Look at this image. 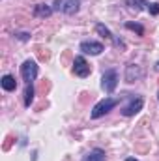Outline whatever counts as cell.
<instances>
[{"label":"cell","mask_w":159,"mask_h":161,"mask_svg":"<svg viewBox=\"0 0 159 161\" xmlns=\"http://www.w3.org/2000/svg\"><path fill=\"white\" fill-rule=\"evenodd\" d=\"M32 101H34V86L26 84V90H25V107H30Z\"/></svg>","instance_id":"4fadbf2b"},{"label":"cell","mask_w":159,"mask_h":161,"mask_svg":"<svg viewBox=\"0 0 159 161\" xmlns=\"http://www.w3.org/2000/svg\"><path fill=\"white\" fill-rule=\"evenodd\" d=\"M125 26H127L129 30H137V32H139V36H142V34H144V28H142L140 25H137V23H127Z\"/></svg>","instance_id":"9a60e30c"},{"label":"cell","mask_w":159,"mask_h":161,"mask_svg":"<svg viewBox=\"0 0 159 161\" xmlns=\"http://www.w3.org/2000/svg\"><path fill=\"white\" fill-rule=\"evenodd\" d=\"M0 84H2V88L6 92H13L17 88V80H15V77H11V75H4L2 80H0Z\"/></svg>","instance_id":"7c38bea8"},{"label":"cell","mask_w":159,"mask_h":161,"mask_svg":"<svg viewBox=\"0 0 159 161\" xmlns=\"http://www.w3.org/2000/svg\"><path fill=\"white\" fill-rule=\"evenodd\" d=\"M127 6H131V9H135V11H140V9H144L146 6H150L148 2H144V0H137V2H127ZM148 9V8H146Z\"/></svg>","instance_id":"5bb4252c"},{"label":"cell","mask_w":159,"mask_h":161,"mask_svg":"<svg viewBox=\"0 0 159 161\" xmlns=\"http://www.w3.org/2000/svg\"><path fill=\"white\" fill-rule=\"evenodd\" d=\"M123 77H125V82H137V80H140L144 77V71H142V68L137 66V64H127Z\"/></svg>","instance_id":"8992f818"},{"label":"cell","mask_w":159,"mask_h":161,"mask_svg":"<svg viewBox=\"0 0 159 161\" xmlns=\"http://www.w3.org/2000/svg\"><path fill=\"white\" fill-rule=\"evenodd\" d=\"M157 97H159V92H157Z\"/></svg>","instance_id":"ac0fdd59"},{"label":"cell","mask_w":159,"mask_h":161,"mask_svg":"<svg viewBox=\"0 0 159 161\" xmlns=\"http://www.w3.org/2000/svg\"><path fill=\"white\" fill-rule=\"evenodd\" d=\"M79 49L84 54H92V56H97V54H101V53L105 51V47H103L99 41H82Z\"/></svg>","instance_id":"ba28073f"},{"label":"cell","mask_w":159,"mask_h":161,"mask_svg":"<svg viewBox=\"0 0 159 161\" xmlns=\"http://www.w3.org/2000/svg\"><path fill=\"white\" fill-rule=\"evenodd\" d=\"M118 86V71L116 69H107L101 77V88L107 94H112Z\"/></svg>","instance_id":"277c9868"},{"label":"cell","mask_w":159,"mask_h":161,"mask_svg":"<svg viewBox=\"0 0 159 161\" xmlns=\"http://www.w3.org/2000/svg\"><path fill=\"white\" fill-rule=\"evenodd\" d=\"M125 161H139V159H135V158H127Z\"/></svg>","instance_id":"e0dca14e"},{"label":"cell","mask_w":159,"mask_h":161,"mask_svg":"<svg viewBox=\"0 0 159 161\" xmlns=\"http://www.w3.org/2000/svg\"><path fill=\"white\" fill-rule=\"evenodd\" d=\"M96 32H97V34H99L101 38H105V40L112 41V43H114L116 47H123V43H122V41H120L118 38H114V36H112V32H111V30H109V28H107L105 25L97 23V25H96Z\"/></svg>","instance_id":"9c48e42d"},{"label":"cell","mask_w":159,"mask_h":161,"mask_svg":"<svg viewBox=\"0 0 159 161\" xmlns=\"http://www.w3.org/2000/svg\"><path fill=\"white\" fill-rule=\"evenodd\" d=\"M21 77L26 80V84H34L38 77V64L34 60H25L21 66Z\"/></svg>","instance_id":"5b68a950"},{"label":"cell","mask_w":159,"mask_h":161,"mask_svg":"<svg viewBox=\"0 0 159 161\" xmlns=\"http://www.w3.org/2000/svg\"><path fill=\"white\" fill-rule=\"evenodd\" d=\"M118 105V99H114V97H105V99H101L99 103H96L94 105V109H92V118L94 120H97V118H101V116H105L107 113H111L114 107Z\"/></svg>","instance_id":"6da1fadb"},{"label":"cell","mask_w":159,"mask_h":161,"mask_svg":"<svg viewBox=\"0 0 159 161\" xmlns=\"http://www.w3.org/2000/svg\"><path fill=\"white\" fill-rule=\"evenodd\" d=\"M80 161H107V156H105V150L101 148H92L90 152H86L82 156Z\"/></svg>","instance_id":"30bf717a"},{"label":"cell","mask_w":159,"mask_h":161,"mask_svg":"<svg viewBox=\"0 0 159 161\" xmlns=\"http://www.w3.org/2000/svg\"><path fill=\"white\" fill-rule=\"evenodd\" d=\"M90 71H92V68H90V64L84 60V56H77L75 62H73V73H75L77 77H88Z\"/></svg>","instance_id":"52a82bcc"},{"label":"cell","mask_w":159,"mask_h":161,"mask_svg":"<svg viewBox=\"0 0 159 161\" xmlns=\"http://www.w3.org/2000/svg\"><path fill=\"white\" fill-rule=\"evenodd\" d=\"M52 8L51 6H47V4H38V6H34V17H41V19H45V17H51L52 15Z\"/></svg>","instance_id":"8fae6325"},{"label":"cell","mask_w":159,"mask_h":161,"mask_svg":"<svg viewBox=\"0 0 159 161\" xmlns=\"http://www.w3.org/2000/svg\"><path fill=\"white\" fill-rule=\"evenodd\" d=\"M79 6H80L79 0H54L52 9L54 11H62L66 15H75L79 11Z\"/></svg>","instance_id":"3957f363"},{"label":"cell","mask_w":159,"mask_h":161,"mask_svg":"<svg viewBox=\"0 0 159 161\" xmlns=\"http://www.w3.org/2000/svg\"><path fill=\"white\" fill-rule=\"evenodd\" d=\"M148 11H150L152 15H157L159 13V4H150V6H148Z\"/></svg>","instance_id":"2e32d148"},{"label":"cell","mask_w":159,"mask_h":161,"mask_svg":"<svg viewBox=\"0 0 159 161\" xmlns=\"http://www.w3.org/2000/svg\"><path fill=\"white\" fill-rule=\"evenodd\" d=\"M142 105H144V99L140 96H127V103L122 107L120 113L123 116H133V114H137L142 109Z\"/></svg>","instance_id":"7a4b0ae2"}]
</instances>
